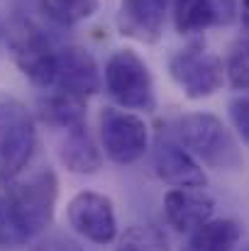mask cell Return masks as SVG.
<instances>
[{"instance_id": "6da1fadb", "label": "cell", "mask_w": 249, "mask_h": 251, "mask_svg": "<svg viewBox=\"0 0 249 251\" xmlns=\"http://www.w3.org/2000/svg\"><path fill=\"white\" fill-rule=\"evenodd\" d=\"M171 137L183 144L200 164L218 171L242 166V151L225 122L210 112H191L171 125Z\"/></svg>"}, {"instance_id": "7a4b0ae2", "label": "cell", "mask_w": 249, "mask_h": 251, "mask_svg": "<svg viewBox=\"0 0 249 251\" xmlns=\"http://www.w3.org/2000/svg\"><path fill=\"white\" fill-rule=\"evenodd\" d=\"M37 151V127L29 110L12 95L0 93V185L20 178Z\"/></svg>"}, {"instance_id": "3957f363", "label": "cell", "mask_w": 249, "mask_h": 251, "mask_svg": "<svg viewBox=\"0 0 249 251\" xmlns=\"http://www.w3.org/2000/svg\"><path fill=\"white\" fill-rule=\"evenodd\" d=\"M2 193L29 239H34L52 225L59 198V180L54 171H39L22 183L12 180L5 185Z\"/></svg>"}, {"instance_id": "277c9868", "label": "cell", "mask_w": 249, "mask_h": 251, "mask_svg": "<svg viewBox=\"0 0 249 251\" xmlns=\"http://www.w3.org/2000/svg\"><path fill=\"white\" fill-rule=\"evenodd\" d=\"M7 51L20 74L32 85L47 90L56 81V51L49 37L29 20H15L7 32Z\"/></svg>"}, {"instance_id": "5b68a950", "label": "cell", "mask_w": 249, "mask_h": 251, "mask_svg": "<svg viewBox=\"0 0 249 251\" xmlns=\"http://www.w3.org/2000/svg\"><path fill=\"white\" fill-rule=\"evenodd\" d=\"M105 90L125 110L152 112L157 107L154 81L144 59L132 49H117L105 64Z\"/></svg>"}, {"instance_id": "8992f818", "label": "cell", "mask_w": 249, "mask_h": 251, "mask_svg": "<svg viewBox=\"0 0 249 251\" xmlns=\"http://www.w3.org/2000/svg\"><path fill=\"white\" fill-rule=\"evenodd\" d=\"M168 76L191 100H203L218 93L225 81V64L218 54L208 51L203 42H191L173 51L168 59Z\"/></svg>"}, {"instance_id": "52a82bcc", "label": "cell", "mask_w": 249, "mask_h": 251, "mask_svg": "<svg viewBox=\"0 0 249 251\" xmlns=\"http://www.w3.org/2000/svg\"><path fill=\"white\" fill-rule=\"evenodd\" d=\"M98 129L105 156L120 166L139 161L149 149V129L144 120L135 112L103 107L98 117Z\"/></svg>"}, {"instance_id": "ba28073f", "label": "cell", "mask_w": 249, "mask_h": 251, "mask_svg": "<svg viewBox=\"0 0 249 251\" xmlns=\"http://www.w3.org/2000/svg\"><path fill=\"white\" fill-rule=\"evenodd\" d=\"M69 225L74 232H79L83 239L108 247L117 237V215L115 205L108 195L95 193V190H81L71 198L69 207Z\"/></svg>"}, {"instance_id": "9c48e42d", "label": "cell", "mask_w": 249, "mask_h": 251, "mask_svg": "<svg viewBox=\"0 0 249 251\" xmlns=\"http://www.w3.org/2000/svg\"><path fill=\"white\" fill-rule=\"evenodd\" d=\"M154 171L171 188H203L208 183L200 161L171 134L159 137L154 147Z\"/></svg>"}, {"instance_id": "30bf717a", "label": "cell", "mask_w": 249, "mask_h": 251, "mask_svg": "<svg viewBox=\"0 0 249 251\" xmlns=\"http://www.w3.org/2000/svg\"><path fill=\"white\" fill-rule=\"evenodd\" d=\"M168 0H120L117 29L139 44H157L164 34Z\"/></svg>"}, {"instance_id": "8fae6325", "label": "cell", "mask_w": 249, "mask_h": 251, "mask_svg": "<svg viewBox=\"0 0 249 251\" xmlns=\"http://www.w3.org/2000/svg\"><path fill=\"white\" fill-rule=\"evenodd\" d=\"M54 85L59 90L90 98L100 90L103 78H100V69L95 64V59L90 56V51H85L83 47H64L61 51H56V81Z\"/></svg>"}, {"instance_id": "7c38bea8", "label": "cell", "mask_w": 249, "mask_h": 251, "mask_svg": "<svg viewBox=\"0 0 249 251\" xmlns=\"http://www.w3.org/2000/svg\"><path fill=\"white\" fill-rule=\"evenodd\" d=\"M215 202L200 188H173L164 195L166 222L176 232H193L213 217Z\"/></svg>"}, {"instance_id": "4fadbf2b", "label": "cell", "mask_w": 249, "mask_h": 251, "mask_svg": "<svg viewBox=\"0 0 249 251\" xmlns=\"http://www.w3.org/2000/svg\"><path fill=\"white\" fill-rule=\"evenodd\" d=\"M59 159H61V164H64L66 171L79 173V176H93L103 166L100 149L95 147L93 137L85 129V125L66 129V139L61 142Z\"/></svg>"}, {"instance_id": "5bb4252c", "label": "cell", "mask_w": 249, "mask_h": 251, "mask_svg": "<svg viewBox=\"0 0 249 251\" xmlns=\"http://www.w3.org/2000/svg\"><path fill=\"white\" fill-rule=\"evenodd\" d=\"M37 115L49 127H59V129L79 127V125H85V98L56 88L54 93L39 100Z\"/></svg>"}, {"instance_id": "9a60e30c", "label": "cell", "mask_w": 249, "mask_h": 251, "mask_svg": "<svg viewBox=\"0 0 249 251\" xmlns=\"http://www.w3.org/2000/svg\"><path fill=\"white\" fill-rule=\"evenodd\" d=\"M242 229L235 220H208L183 242L181 251H235Z\"/></svg>"}, {"instance_id": "2e32d148", "label": "cell", "mask_w": 249, "mask_h": 251, "mask_svg": "<svg viewBox=\"0 0 249 251\" xmlns=\"http://www.w3.org/2000/svg\"><path fill=\"white\" fill-rule=\"evenodd\" d=\"M173 25L178 34H195L215 27V0H173Z\"/></svg>"}, {"instance_id": "e0dca14e", "label": "cell", "mask_w": 249, "mask_h": 251, "mask_svg": "<svg viewBox=\"0 0 249 251\" xmlns=\"http://www.w3.org/2000/svg\"><path fill=\"white\" fill-rule=\"evenodd\" d=\"M98 10L100 0H42V12L61 27H74L79 22H85Z\"/></svg>"}, {"instance_id": "ac0fdd59", "label": "cell", "mask_w": 249, "mask_h": 251, "mask_svg": "<svg viewBox=\"0 0 249 251\" xmlns=\"http://www.w3.org/2000/svg\"><path fill=\"white\" fill-rule=\"evenodd\" d=\"M115 251H168V247H166L164 234L157 227L135 225L120 237Z\"/></svg>"}, {"instance_id": "d6986e66", "label": "cell", "mask_w": 249, "mask_h": 251, "mask_svg": "<svg viewBox=\"0 0 249 251\" xmlns=\"http://www.w3.org/2000/svg\"><path fill=\"white\" fill-rule=\"evenodd\" d=\"M29 242L27 232L20 227L5 193H0V249H17Z\"/></svg>"}, {"instance_id": "ffe728a7", "label": "cell", "mask_w": 249, "mask_h": 251, "mask_svg": "<svg viewBox=\"0 0 249 251\" xmlns=\"http://www.w3.org/2000/svg\"><path fill=\"white\" fill-rule=\"evenodd\" d=\"M225 76L235 90L249 93V49L245 42L230 51V56L225 61Z\"/></svg>"}, {"instance_id": "44dd1931", "label": "cell", "mask_w": 249, "mask_h": 251, "mask_svg": "<svg viewBox=\"0 0 249 251\" xmlns=\"http://www.w3.org/2000/svg\"><path fill=\"white\" fill-rule=\"evenodd\" d=\"M227 112H230V122L237 129L240 139L245 144H249V95L232 98L230 105H227Z\"/></svg>"}, {"instance_id": "7402d4cb", "label": "cell", "mask_w": 249, "mask_h": 251, "mask_svg": "<svg viewBox=\"0 0 249 251\" xmlns=\"http://www.w3.org/2000/svg\"><path fill=\"white\" fill-rule=\"evenodd\" d=\"M237 2H240V0H215V7H218V25H230V22H235L237 10H240Z\"/></svg>"}, {"instance_id": "603a6c76", "label": "cell", "mask_w": 249, "mask_h": 251, "mask_svg": "<svg viewBox=\"0 0 249 251\" xmlns=\"http://www.w3.org/2000/svg\"><path fill=\"white\" fill-rule=\"evenodd\" d=\"M240 7H242V22L249 29V0H240Z\"/></svg>"}, {"instance_id": "cb8c5ba5", "label": "cell", "mask_w": 249, "mask_h": 251, "mask_svg": "<svg viewBox=\"0 0 249 251\" xmlns=\"http://www.w3.org/2000/svg\"><path fill=\"white\" fill-rule=\"evenodd\" d=\"M56 251H83L81 247H76V244H71V242H66V244H61Z\"/></svg>"}, {"instance_id": "d4e9b609", "label": "cell", "mask_w": 249, "mask_h": 251, "mask_svg": "<svg viewBox=\"0 0 249 251\" xmlns=\"http://www.w3.org/2000/svg\"><path fill=\"white\" fill-rule=\"evenodd\" d=\"M242 251H249V244H247V247H245V249H242Z\"/></svg>"}, {"instance_id": "484cf974", "label": "cell", "mask_w": 249, "mask_h": 251, "mask_svg": "<svg viewBox=\"0 0 249 251\" xmlns=\"http://www.w3.org/2000/svg\"><path fill=\"white\" fill-rule=\"evenodd\" d=\"M0 37H2V27H0Z\"/></svg>"}]
</instances>
